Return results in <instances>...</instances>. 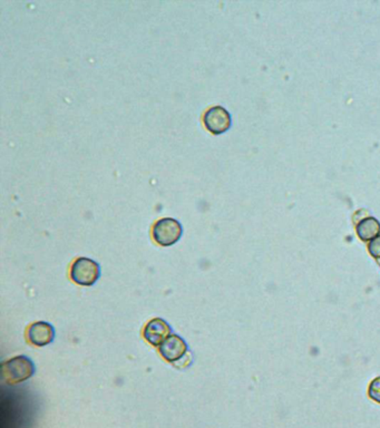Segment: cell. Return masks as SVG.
Returning a JSON list of instances; mask_svg holds the SVG:
<instances>
[{
	"instance_id": "6da1fadb",
	"label": "cell",
	"mask_w": 380,
	"mask_h": 428,
	"mask_svg": "<svg viewBox=\"0 0 380 428\" xmlns=\"http://www.w3.org/2000/svg\"><path fill=\"white\" fill-rule=\"evenodd\" d=\"M34 374V362L26 356L14 357L1 365V378L9 385L25 382Z\"/></svg>"
},
{
	"instance_id": "7a4b0ae2",
	"label": "cell",
	"mask_w": 380,
	"mask_h": 428,
	"mask_svg": "<svg viewBox=\"0 0 380 428\" xmlns=\"http://www.w3.org/2000/svg\"><path fill=\"white\" fill-rule=\"evenodd\" d=\"M182 234H183L182 225L175 218H161L153 227L154 241L162 247L175 245Z\"/></svg>"
},
{
	"instance_id": "3957f363",
	"label": "cell",
	"mask_w": 380,
	"mask_h": 428,
	"mask_svg": "<svg viewBox=\"0 0 380 428\" xmlns=\"http://www.w3.org/2000/svg\"><path fill=\"white\" fill-rule=\"evenodd\" d=\"M100 277V268L92 259L78 258L75 260L71 269V278L80 286L94 285Z\"/></svg>"
},
{
	"instance_id": "277c9868",
	"label": "cell",
	"mask_w": 380,
	"mask_h": 428,
	"mask_svg": "<svg viewBox=\"0 0 380 428\" xmlns=\"http://www.w3.org/2000/svg\"><path fill=\"white\" fill-rule=\"evenodd\" d=\"M203 122L212 134L220 136L231 127V115L222 106L211 107L204 114Z\"/></svg>"
},
{
	"instance_id": "5b68a950",
	"label": "cell",
	"mask_w": 380,
	"mask_h": 428,
	"mask_svg": "<svg viewBox=\"0 0 380 428\" xmlns=\"http://www.w3.org/2000/svg\"><path fill=\"white\" fill-rule=\"evenodd\" d=\"M161 355L166 362H177L182 360L186 353H188V345L180 336L177 335H170L160 347Z\"/></svg>"
},
{
	"instance_id": "8992f818",
	"label": "cell",
	"mask_w": 380,
	"mask_h": 428,
	"mask_svg": "<svg viewBox=\"0 0 380 428\" xmlns=\"http://www.w3.org/2000/svg\"><path fill=\"white\" fill-rule=\"evenodd\" d=\"M171 327L165 320L155 318L147 322L144 328V338L152 346L160 347L161 344L171 335Z\"/></svg>"
},
{
	"instance_id": "52a82bcc",
	"label": "cell",
	"mask_w": 380,
	"mask_h": 428,
	"mask_svg": "<svg viewBox=\"0 0 380 428\" xmlns=\"http://www.w3.org/2000/svg\"><path fill=\"white\" fill-rule=\"evenodd\" d=\"M54 338V327L48 322H35L29 327L28 339L34 346L44 347V346L49 345Z\"/></svg>"
},
{
	"instance_id": "ba28073f",
	"label": "cell",
	"mask_w": 380,
	"mask_h": 428,
	"mask_svg": "<svg viewBox=\"0 0 380 428\" xmlns=\"http://www.w3.org/2000/svg\"><path fill=\"white\" fill-rule=\"evenodd\" d=\"M356 230H357L358 236L363 241H372L376 236H379L380 223L377 218L368 216L358 223Z\"/></svg>"
},
{
	"instance_id": "9c48e42d",
	"label": "cell",
	"mask_w": 380,
	"mask_h": 428,
	"mask_svg": "<svg viewBox=\"0 0 380 428\" xmlns=\"http://www.w3.org/2000/svg\"><path fill=\"white\" fill-rule=\"evenodd\" d=\"M368 396L380 404V377H376L368 387Z\"/></svg>"
},
{
	"instance_id": "30bf717a",
	"label": "cell",
	"mask_w": 380,
	"mask_h": 428,
	"mask_svg": "<svg viewBox=\"0 0 380 428\" xmlns=\"http://www.w3.org/2000/svg\"><path fill=\"white\" fill-rule=\"evenodd\" d=\"M368 251L374 259H380V234L369 242Z\"/></svg>"
}]
</instances>
